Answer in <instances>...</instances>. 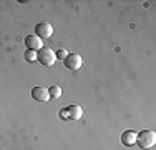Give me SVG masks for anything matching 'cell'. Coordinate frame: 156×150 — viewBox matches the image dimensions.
<instances>
[{
	"instance_id": "2",
	"label": "cell",
	"mask_w": 156,
	"mask_h": 150,
	"mask_svg": "<svg viewBox=\"0 0 156 150\" xmlns=\"http://www.w3.org/2000/svg\"><path fill=\"white\" fill-rule=\"evenodd\" d=\"M37 60L45 67H51L55 63V60H57V57H55V52L51 50V48L42 47L38 52H37Z\"/></svg>"
},
{
	"instance_id": "11",
	"label": "cell",
	"mask_w": 156,
	"mask_h": 150,
	"mask_svg": "<svg viewBox=\"0 0 156 150\" xmlns=\"http://www.w3.org/2000/svg\"><path fill=\"white\" fill-rule=\"evenodd\" d=\"M66 55H68V52H66L65 48H58V50L55 52V57L60 58V60H65V58H66Z\"/></svg>"
},
{
	"instance_id": "9",
	"label": "cell",
	"mask_w": 156,
	"mask_h": 150,
	"mask_svg": "<svg viewBox=\"0 0 156 150\" xmlns=\"http://www.w3.org/2000/svg\"><path fill=\"white\" fill-rule=\"evenodd\" d=\"M48 93H50V97H53V99H58V97H62V88L58 87V85H51V87L48 88Z\"/></svg>"
},
{
	"instance_id": "3",
	"label": "cell",
	"mask_w": 156,
	"mask_h": 150,
	"mask_svg": "<svg viewBox=\"0 0 156 150\" xmlns=\"http://www.w3.org/2000/svg\"><path fill=\"white\" fill-rule=\"evenodd\" d=\"M35 35L40 37V39H50L53 35V27L48 22H40L35 27Z\"/></svg>"
},
{
	"instance_id": "10",
	"label": "cell",
	"mask_w": 156,
	"mask_h": 150,
	"mask_svg": "<svg viewBox=\"0 0 156 150\" xmlns=\"http://www.w3.org/2000/svg\"><path fill=\"white\" fill-rule=\"evenodd\" d=\"M25 60H28V62H35L37 60V52H33V50H27L25 52Z\"/></svg>"
},
{
	"instance_id": "5",
	"label": "cell",
	"mask_w": 156,
	"mask_h": 150,
	"mask_svg": "<svg viewBox=\"0 0 156 150\" xmlns=\"http://www.w3.org/2000/svg\"><path fill=\"white\" fill-rule=\"evenodd\" d=\"M63 62H65L66 69H70V70H78L81 67V57L78 54H68Z\"/></svg>"
},
{
	"instance_id": "6",
	"label": "cell",
	"mask_w": 156,
	"mask_h": 150,
	"mask_svg": "<svg viewBox=\"0 0 156 150\" xmlns=\"http://www.w3.org/2000/svg\"><path fill=\"white\" fill-rule=\"evenodd\" d=\"M25 43H27L28 50H33V52H38L40 48L43 47L42 39L37 37V35H27V37H25Z\"/></svg>"
},
{
	"instance_id": "7",
	"label": "cell",
	"mask_w": 156,
	"mask_h": 150,
	"mask_svg": "<svg viewBox=\"0 0 156 150\" xmlns=\"http://www.w3.org/2000/svg\"><path fill=\"white\" fill-rule=\"evenodd\" d=\"M65 112L68 115V118H72V120H80L81 115H83V110H81L80 105H68L65 108Z\"/></svg>"
},
{
	"instance_id": "1",
	"label": "cell",
	"mask_w": 156,
	"mask_h": 150,
	"mask_svg": "<svg viewBox=\"0 0 156 150\" xmlns=\"http://www.w3.org/2000/svg\"><path fill=\"white\" fill-rule=\"evenodd\" d=\"M136 144L140 148L143 150H150L154 147L156 144V133L153 130H143V132L136 133Z\"/></svg>"
},
{
	"instance_id": "12",
	"label": "cell",
	"mask_w": 156,
	"mask_h": 150,
	"mask_svg": "<svg viewBox=\"0 0 156 150\" xmlns=\"http://www.w3.org/2000/svg\"><path fill=\"white\" fill-rule=\"evenodd\" d=\"M62 118H68V115H66V112H65V108H63V110H62Z\"/></svg>"
},
{
	"instance_id": "8",
	"label": "cell",
	"mask_w": 156,
	"mask_h": 150,
	"mask_svg": "<svg viewBox=\"0 0 156 150\" xmlns=\"http://www.w3.org/2000/svg\"><path fill=\"white\" fill-rule=\"evenodd\" d=\"M121 142H123V145H126V147H133V145L136 144V132H133V130H126V132H123V135H121Z\"/></svg>"
},
{
	"instance_id": "4",
	"label": "cell",
	"mask_w": 156,
	"mask_h": 150,
	"mask_svg": "<svg viewBox=\"0 0 156 150\" xmlns=\"http://www.w3.org/2000/svg\"><path fill=\"white\" fill-rule=\"evenodd\" d=\"M32 97L37 100V102H47V100H50L48 88H47V87H42V85L32 88Z\"/></svg>"
}]
</instances>
